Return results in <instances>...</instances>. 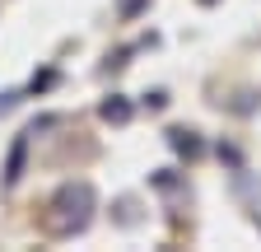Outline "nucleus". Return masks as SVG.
Returning <instances> with one entry per match:
<instances>
[{"instance_id":"obj_1","label":"nucleus","mask_w":261,"mask_h":252,"mask_svg":"<svg viewBox=\"0 0 261 252\" xmlns=\"http://www.w3.org/2000/svg\"><path fill=\"white\" fill-rule=\"evenodd\" d=\"M51 229L56 234H84L89 219H93V187L89 182H65L56 201H51Z\"/></svg>"},{"instance_id":"obj_2","label":"nucleus","mask_w":261,"mask_h":252,"mask_svg":"<svg viewBox=\"0 0 261 252\" xmlns=\"http://www.w3.org/2000/svg\"><path fill=\"white\" fill-rule=\"evenodd\" d=\"M23 154H28V136H19V140H14V149H10V164H5V187H14V182L23 178Z\"/></svg>"},{"instance_id":"obj_3","label":"nucleus","mask_w":261,"mask_h":252,"mask_svg":"<svg viewBox=\"0 0 261 252\" xmlns=\"http://www.w3.org/2000/svg\"><path fill=\"white\" fill-rule=\"evenodd\" d=\"M168 145L177 154H201V140H196V131H168Z\"/></svg>"},{"instance_id":"obj_5","label":"nucleus","mask_w":261,"mask_h":252,"mask_svg":"<svg viewBox=\"0 0 261 252\" xmlns=\"http://www.w3.org/2000/svg\"><path fill=\"white\" fill-rule=\"evenodd\" d=\"M14 103H19V93H0V112H10Z\"/></svg>"},{"instance_id":"obj_4","label":"nucleus","mask_w":261,"mask_h":252,"mask_svg":"<svg viewBox=\"0 0 261 252\" xmlns=\"http://www.w3.org/2000/svg\"><path fill=\"white\" fill-rule=\"evenodd\" d=\"M130 117V103L121 98V93H112V98L103 103V121H126Z\"/></svg>"}]
</instances>
